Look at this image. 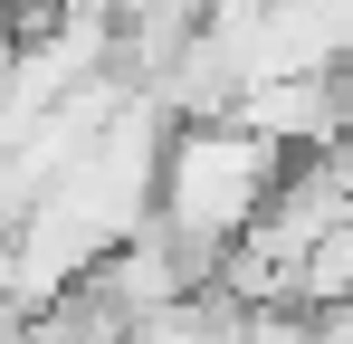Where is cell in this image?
<instances>
[{
	"instance_id": "obj_1",
	"label": "cell",
	"mask_w": 353,
	"mask_h": 344,
	"mask_svg": "<svg viewBox=\"0 0 353 344\" xmlns=\"http://www.w3.org/2000/svg\"><path fill=\"white\" fill-rule=\"evenodd\" d=\"M287 172H296V153L268 144L258 124H239V115L172 124V153H163V211H153V220L220 278V258L268 220V201L287 191Z\"/></svg>"
},
{
	"instance_id": "obj_2",
	"label": "cell",
	"mask_w": 353,
	"mask_h": 344,
	"mask_svg": "<svg viewBox=\"0 0 353 344\" xmlns=\"http://www.w3.org/2000/svg\"><path fill=\"white\" fill-rule=\"evenodd\" d=\"M10 10H58V0H10Z\"/></svg>"
}]
</instances>
